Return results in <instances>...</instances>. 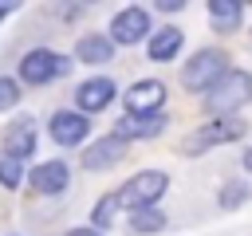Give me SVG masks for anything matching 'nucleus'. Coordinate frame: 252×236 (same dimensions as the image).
<instances>
[{
	"mask_svg": "<svg viewBox=\"0 0 252 236\" xmlns=\"http://www.w3.org/2000/svg\"><path fill=\"white\" fill-rule=\"evenodd\" d=\"M248 98H252V75L248 71H228L213 90H205V106L220 118H232Z\"/></svg>",
	"mask_w": 252,
	"mask_h": 236,
	"instance_id": "f257e3e1",
	"label": "nucleus"
},
{
	"mask_svg": "<svg viewBox=\"0 0 252 236\" xmlns=\"http://www.w3.org/2000/svg\"><path fill=\"white\" fill-rule=\"evenodd\" d=\"M244 134H248V122H244L240 114H232V118H213V122L197 126V130L181 142V149L193 157V153H205V149H213V146L236 142V138H244Z\"/></svg>",
	"mask_w": 252,
	"mask_h": 236,
	"instance_id": "f03ea898",
	"label": "nucleus"
},
{
	"mask_svg": "<svg viewBox=\"0 0 252 236\" xmlns=\"http://www.w3.org/2000/svg\"><path fill=\"white\" fill-rule=\"evenodd\" d=\"M224 75H228V55H224L220 47H205V51H197V55L185 63L181 83H185L189 90H213Z\"/></svg>",
	"mask_w": 252,
	"mask_h": 236,
	"instance_id": "7ed1b4c3",
	"label": "nucleus"
},
{
	"mask_svg": "<svg viewBox=\"0 0 252 236\" xmlns=\"http://www.w3.org/2000/svg\"><path fill=\"white\" fill-rule=\"evenodd\" d=\"M165 185H169V177H165L161 169H142V173H134V177L118 189V205H126L130 212L154 208V201L165 193Z\"/></svg>",
	"mask_w": 252,
	"mask_h": 236,
	"instance_id": "20e7f679",
	"label": "nucleus"
},
{
	"mask_svg": "<svg viewBox=\"0 0 252 236\" xmlns=\"http://www.w3.org/2000/svg\"><path fill=\"white\" fill-rule=\"evenodd\" d=\"M63 71H67V59L59 51H47V47H35V51H28L20 59V79L32 83V87H43V83L59 79Z\"/></svg>",
	"mask_w": 252,
	"mask_h": 236,
	"instance_id": "39448f33",
	"label": "nucleus"
},
{
	"mask_svg": "<svg viewBox=\"0 0 252 236\" xmlns=\"http://www.w3.org/2000/svg\"><path fill=\"white\" fill-rule=\"evenodd\" d=\"M150 31V12L146 8H122L110 20V43H138Z\"/></svg>",
	"mask_w": 252,
	"mask_h": 236,
	"instance_id": "423d86ee",
	"label": "nucleus"
},
{
	"mask_svg": "<svg viewBox=\"0 0 252 236\" xmlns=\"http://www.w3.org/2000/svg\"><path fill=\"white\" fill-rule=\"evenodd\" d=\"M87 130H91V122H87V114H79V110H55L51 122H47V134H51L59 146H79V142L87 138Z\"/></svg>",
	"mask_w": 252,
	"mask_h": 236,
	"instance_id": "0eeeda50",
	"label": "nucleus"
},
{
	"mask_svg": "<svg viewBox=\"0 0 252 236\" xmlns=\"http://www.w3.org/2000/svg\"><path fill=\"white\" fill-rule=\"evenodd\" d=\"M165 102V87L158 79H138L130 90H126V110L130 114H158Z\"/></svg>",
	"mask_w": 252,
	"mask_h": 236,
	"instance_id": "6e6552de",
	"label": "nucleus"
},
{
	"mask_svg": "<svg viewBox=\"0 0 252 236\" xmlns=\"http://www.w3.org/2000/svg\"><path fill=\"white\" fill-rule=\"evenodd\" d=\"M114 90H118V87H114L110 79H87V83H79V90H75V110H79V114H94V110L110 106Z\"/></svg>",
	"mask_w": 252,
	"mask_h": 236,
	"instance_id": "1a4fd4ad",
	"label": "nucleus"
},
{
	"mask_svg": "<svg viewBox=\"0 0 252 236\" xmlns=\"http://www.w3.org/2000/svg\"><path fill=\"white\" fill-rule=\"evenodd\" d=\"M165 130V118L161 114H126L114 122V138L118 142H134V138H154Z\"/></svg>",
	"mask_w": 252,
	"mask_h": 236,
	"instance_id": "9d476101",
	"label": "nucleus"
},
{
	"mask_svg": "<svg viewBox=\"0 0 252 236\" xmlns=\"http://www.w3.org/2000/svg\"><path fill=\"white\" fill-rule=\"evenodd\" d=\"M35 149V118H16L8 130H4V153H12L16 161H24L28 153Z\"/></svg>",
	"mask_w": 252,
	"mask_h": 236,
	"instance_id": "9b49d317",
	"label": "nucleus"
},
{
	"mask_svg": "<svg viewBox=\"0 0 252 236\" xmlns=\"http://www.w3.org/2000/svg\"><path fill=\"white\" fill-rule=\"evenodd\" d=\"M122 157H126V142H118L114 134H106V138H98V142L87 146L83 165H87V169H110V165H118Z\"/></svg>",
	"mask_w": 252,
	"mask_h": 236,
	"instance_id": "f8f14e48",
	"label": "nucleus"
},
{
	"mask_svg": "<svg viewBox=\"0 0 252 236\" xmlns=\"http://www.w3.org/2000/svg\"><path fill=\"white\" fill-rule=\"evenodd\" d=\"M67 177H71V173H67L63 161H47V165H35V169H32V189L55 197V193L67 189Z\"/></svg>",
	"mask_w": 252,
	"mask_h": 236,
	"instance_id": "ddd939ff",
	"label": "nucleus"
},
{
	"mask_svg": "<svg viewBox=\"0 0 252 236\" xmlns=\"http://www.w3.org/2000/svg\"><path fill=\"white\" fill-rule=\"evenodd\" d=\"M181 43H185V35H181L177 28H161V31H154V35H150L146 55H150L154 63H169V59L181 51Z\"/></svg>",
	"mask_w": 252,
	"mask_h": 236,
	"instance_id": "4468645a",
	"label": "nucleus"
},
{
	"mask_svg": "<svg viewBox=\"0 0 252 236\" xmlns=\"http://www.w3.org/2000/svg\"><path fill=\"white\" fill-rule=\"evenodd\" d=\"M75 59L79 63H110L114 59V43H110V35H83L79 43H75Z\"/></svg>",
	"mask_w": 252,
	"mask_h": 236,
	"instance_id": "2eb2a0df",
	"label": "nucleus"
},
{
	"mask_svg": "<svg viewBox=\"0 0 252 236\" xmlns=\"http://www.w3.org/2000/svg\"><path fill=\"white\" fill-rule=\"evenodd\" d=\"M209 16H213V28L217 31H232L244 16V4L240 0H209Z\"/></svg>",
	"mask_w": 252,
	"mask_h": 236,
	"instance_id": "dca6fc26",
	"label": "nucleus"
},
{
	"mask_svg": "<svg viewBox=\"0 0 252 236\" xmlns=\"http://www.w3.org/2000/svg\"><path fill=\"white\" fill-rule=\"evenodd\" d=\"M118 208H122V205H118V193L98 197V205H94V212H91V220H94L91 228H98V232H102V228H110V220H114V212H118Z\"/></svg>",
	"mask_w": 252,
	"mask_h": 236,
	"instance_id": "f3484780",
	"label": "nucleus"
},
{
	"mask_svg": "<svg viewBox=\"0 0 252 236\" xmlns=\"http://www.w3.org/2000/svg\"><path fill=\"white\" fill-rule=\"evenodd\" d=\"M130 228H134V232H161V228H165V212H161V208H138V212L130 216Z\"/></svg>",
	"mask_w": 252,
	"mask_h": 236,
	"instance_id": "a211bd4d",
	"label": "nucleus"
},
{
	"mask_svg": "<svg viewBox=\"0 0 252 236\" xmlns=\"http://www.w3.org/2000/svg\"><path fill=\"white\" fill-rule=\"evenodd\" d=\"M24 181V165L12 157V153H4L0 149V185H8V189H16Z\"/></svg>",
	"mask_w": 252,
	"mask_h": 236,
	"instance_id": "6ab92c4d",
	"label": "nucleus"
},
{
	"mask_svg": "<svg viewBox=\"0 0 252 236\" xmlns=\"http://www.w3.org/2000/svg\"><path fill=\"white\" fill-rule=\"evenodd\" d=\"M20 102V83L16 79H0V110H12Z\"/></svg>",
	"mask_w": 252,
	"mask_h": 236,
	"instance_id": "aec40b11",
	"label": "nucleus"
},
{
	"mask_svg": "<svg viewBox=\"0 0 252 236\" xmlns=\"http://www.w3.org/2000/svg\"><path fill=\"white\" fill-rule=\"evenodd\" d=\"M244 197H248V189H244L240 181H232L228 189H220V205H224V208H232V205H244Z\"/></svg>",
	"mask_w": 252,
	"mask_h": 236,
	"instance_id": "412c9836",
	"label": "nucleus"
},
{
	"mask_svg": "<svg viewBox=\"0 0 252 236\" xmlns=\"http://www.w3.org/2000/svg\"><path fill=\"white\" fill-rule=\"evenodd\" d=\"M67 236H102V232H98V228H71Z\"/></svg>",
	"mask_w": 252,
	"mask_h": 236,
	"instance_id": "4be33fe9",
	"label": "nucleus"
},
{
	"mask_svg": "<svg viewBox=\"0 0 252 236\" xmlns=\"http://www.w3.org/2000/svg\"><path fill=\"white\" fill-rule=\"evenodd\" d=\"M181 8H185V4H169V0H161V4H158V12H181Z\"/></svg>",
	"mask_w": 252,
	"mask_h": 236,
	"instance_id": "5701e85b",
	"label": "nucleus"
},
{
	"mask_svg": "<svg viewBox=\"0 0 252 236\" xmlns=\"http://www.w3.org/2000/svg\"><path fill=\"white\" fill-rule=\"evenodd\" d=\"M244 169L252 173V149H244Z\"/></svg>",
	"mask_w": 252,
	"mask_h": 236,
	"instance_id": "b1692460",
	"label": "nucleus"
},
{
	"mask_svg": "<svg viewBox=\"0 0 252 236\" xmlns=\"http://www.w3.org/2000/svg\"><path fill=\"white\" fill-rule=\"evenodd\" d=\"M8 12H16V4H0V16H8Z\"/></svg>",
	"mask_w": 252,
	"mask_h": 236,
	"instance_id": "393cba45",
	"label": "nucleus"
}]
</instances>
